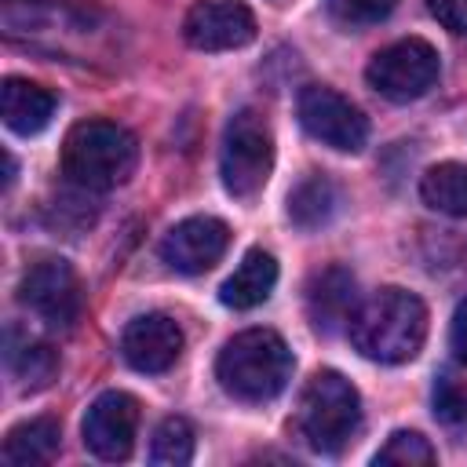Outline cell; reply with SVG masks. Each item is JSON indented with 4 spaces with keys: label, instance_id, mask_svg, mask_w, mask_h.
<instances>
[{
    "label": "cell",
    "instance_id": "7402d4cb",
    "mask_svg": "<svg viewBox=\"0 0 467 467\" xmlns=\"http://www.w3.org/2000/svg\"><path fill=\"white\" fill-rule=\"evenodd\" d=\"M372 460L376 463H398V467H427V463H434V449L420 431H394Z\"/></svg>",
    "mask_w": 467,
    "mask_h": 467
},
{
    "label": "cell",
    "instance_id": "d6986e66",
    "mask_svg": "<svg viewBox=\"0 0 467 467\" xmlns=\"http://www.w3.org/2000/svg\"><path fill=\"white\" fill-rule=\"evenodd\" d=\"M339 208V193L325 175H306L292 193H288V219L299 230H317L325 226Z\"/></svg>",
    "mask_w": 467,
    "mask_h": 467
},
{
    "label": "cell",
    "instance_id": "8992f818",
    "mask_svg": "<svg viewBox=\"0 0 467 467\" xmlns=\"http://www.w3.org/2000/svg\"><path fill=\"white\" fill-rule=\"evenodd\" d=\"M438 73H441L438 51L420 36H405L372 55L365 80L372 91H379L390 102H416L438 84Z\"/></svg>",
    "mask_w": 467,
    "mask_h": 467
},
{
    "label": "cell",
    "instance_id": "5bb4252c",
    "mask_svg": "<svg viewBox=\"0 0 467 467\" xmlns=\"http://www.w3.org/2000/svg\"><path fill=\"white\" fill-rule=\"evenodd\" d=\"M55 91H47L44 84L36 80H26V77H7L4 88H0V113H4V124L15 131V135H36L51 124L55 117Z\"/></svg>",
    "mask_w": 467,
    "mask_h": 467
},
{
    "label": "cell",
    "instance_id": "4fadbf2b",
    "mask_svg": "<svg viewBox=\"0 0 467 467\" xmlns=\"http://www.w3.org/2000/svg\"><path fill=\"white\" fill-rule=\"evenodd\" d=\"M358 310V281L350 270L343 266H325L310 277L306 285V314H310V325L325 336L339 332L343 325H350Z\"/></svg>",
    "mask_w": 467,
    "mask_h": 467
},
{
    "label": "cell",
    "instance_id": "9c48e42d",
    "mask_svg": "<svg viewBox=\"0 0 467 467\" xmlns=\"http://www.w3.org/2000/svg\"><path fill=\"white\" fill-rule=\"evenodd\" d=\"M135 431H139V401L131 394H124V390L99 394L88 405L84 423H80V434H84L88 452L99 456V460H106V463H117V460H128L131 456Z\"/></svg>",
    "mask_w": 467,
    "mask_h": 467
},
{
    "label": "cell",
    "instance_id": "7a4b0ae2",
    "mask_svg": "<svg viewBox=\"0 0 467 467\" xmlns=\"http://www.w3.org/2000/svg\"><path fill=\"white\" fill-rule=\"evenodd\" d=\"M296 358L288 343L270 328H244L215 358V379L219 387L237 401H270L277 398L292 379Z\"/></svg>",
    "mask_w": 467,
    "mask_h": 467
},
{
    "label": "cell",
    "instance_id": "603a6c76",
    "mask_svg": "<svg viewBox=\"0 0 467 467\" xmlns=\"http://www.w3.org/2000/svg\"><path fill=\"white\" fill-rule=\"evenodd\" d=\"M328 15L343 26H372L394 11L398 0H325Z\"/></svg>",
    "mask_w": 467,
    "mask_h": 467
},
{
    "label": "cell",
    "instance_id": "30bf717a",
    "mask_svg": "<svg viewBox=\"0 0 467 467\" xmlns=\"http://www.w3.org/2000/svg\"><path fill=\"white\" fill-rule=\"evenodd\" d=\"M182 36L197 51H234L255 36V15L241 0H197L182 18Z\"/></svg>",
    "mask_w": 467,
    "mask_h": 467
},
{
    "label": "cell",
    "instance_id": "d4e9b609",
    "mask_svg": "<svg viewBox=\"0 0 467 467\" xmlns=\"http://www.w3.org/2000/svg\"><path fill=\"white\" fill-rule=\"evenodd\" d=\"M449 347H452V354L467 365V299L456 306V314H452V325H449Z\"/></svg>",
    "mask_w": 467,
    "mask_h": 467
},
{
    "label": "cell",
    "instance_id": "ba28073f",
    "mask_svg": "<svg viewBox=\"0 0 467 467\" xmlns=\"http://www.w3.org/2000/svg\"><path fill=\"white\" fill-rule=\"evenodd\" d=\"M18 303L47 328H73L80 317V281L66 259H40L22 274Z\"/></svg>",
    "mask_w": 467,
    "mask_h": 467
},
{
    "label": "cell",
    "instance_id": "8fae6325",
    "mask_svg": "<svg viewBox=\"0 0 467 467\" xmlns=\"http://www.w3.org/2000/svg\"><path fill=\"white\" fill-rule=\"evenodd\" d=\"M230 244V226L215 215H190L175 223L161 241V259L175 274H204L212 270Z\"/></svg>",
    "mask_w": 467,
    "mask_h": 467
},
{
    "label": "cell",
    "instance_id": "44dd1931",
    "mask_svg": "<svg viewBox=\"0 0 467 467\" xmlns=\"http://www.w3.org/2000/svg\"><path fill=\"white\" fill-rule=\"evenodd\" d=\"M431 401H434V416H438L449 431H456V434L467 438V379H460V376H452V372H441V376L434 379Z\"/></svg>",
    "mask_w": 467,
    "mask_h": 467
},
{
    "label": "cell",
    "instance_id": "2e32d148",
    "mask_svg": "<svg viewBox=\"0 0 467 467\" xmlns=\"http://www.w3.org/2000/svg\"><path fill=\"white\" fill-rule=\"evenodd\" d=\"M4 358H7V372H11V379L18 383V390H29V394L51 387L55 376H58V354H55L47 343H40V339L18 336L15 328L7 332V350H4Z\"/></svg>",
    "mask_w": 467,
    "mask_h": 467
},
{
    "label": "cell",
    "instance_id": "277c9868",
    "mask_svg": "<svg viewBox=\"0 0 467 467\" xmlns=\"http://www.w3.org/2000/svg\"><path fill=\"white\" fill-rule=\"evenodd\" d=\"M361 427V398L354 383L336 368H317L299 390L296 431L299 438L325 456L343 452Z\"/></svg>",
    "mask_w": 467,
    "mask_h": 467
},
{
    "label": "cell",
    "instance_id": "ac0fdd59",
    "mask_svg": "<svg viewBox=\"0 0 467 467\" xmlns=\"http://www.w3.org/2000/svg\"><path fill=\"white\" fill-rule=\"evenodd\" d=\"M420 197L427 208L452 215V219H467V164L460 161H445L423 171L420 179Z\"/></svg>",
    "mask_w": 467,
    "mask_h": 467
},
{
    "label": "cell",
    "instance_id": "3957f363",
    "mask_svg": "<svg viewBox=\"0 0 467 467\" xmlns=\"http://www.w3.org/2000/svg\"><path fill=\"white\" fill-rule=\"evenodd\" d=\"M139 142L113 120H80L62 142V175L80 190H113L131 179Z\"/></svg>",
    "mask_w": 467,
    "mask_h": 467
},
{
    "label": "cell",
    "instance_id": "ffe728a7",
    "mask_svg": "<svg viewBox=\"0 0 467 467\" xmlns=\"http://www.w3.org/2000/svg\"><path fill=\"white\" fill-rule=\"evenodd\" d=\"M150 460L157 467H182L193 460V427L182 416H168L161 420V427L153 431L150 441Z\"/></svg>",
    "mask_w": 467,
    "mask_h": 467
},
{
    "label": "cell",
    "instance_id": "52a82bcc",
    "mask_svg": "<svg viewBox=\"0 0 467 467\" xmlns=\"http://www.w3.org/2000/svg\"><path fill=\"white\" fill-rule=\"evenodd\" d=\"M299 124L306 128V135H314L317 142L339 153H358L368 142L365 113L347 95L325 84H310L299 91Z\"/></svg>",
    "mask_w": 467,
    "mask_h": 467
},
{
    "label": "cell",
    "instance_id": "e0dca14e",
    "mask_svg": "<svg viewBox=\"0 0 467 467\" xmlns=\"http://www.w3.org/2000/svg\"><path fill=\"white\" fill-rule=\"evenodd\" d=\"M62 445V431H58V420L51 416H36V420H26L18 427L7 431L4 438V460L11 467H36V463H51L55 452Z\"/></svg>",
    "mask_w": 467,
    "mask_h": 467
},
{
    "label": "cell",
    "instance_id": "9a60e30c",
    "mask_svg": "<svg viewBox=\"0 0 467 467\" xmlns=\"http://www.w3.org/2000/svg\"><path fill=\"white\" fill-rule=\"evenodd\" d=\"M274 285H277V263H274V255L263 252V248H252V252H244V259L237 263V270L223 281L219 299L230 310H252V306H259V303L270 299Z\"/></svg>",
    "mask_w": 467,
    "mask_h": 467
},
{
    "label": "cell",
    "instance_id": "cb8c5ba5",
    "mask_svg": "<svg viewBox=\"0 0 467 467\" xmlns=\"http://www.w3.org/2000/svg\"><path fill=\"white\" fill-rule=\"evenodd\" d=\"M427 7L445 29L467 36V0H427Z\"/></svg>",
    "mask_w": 467,
    "mask_h": 467
},
{
    "label": "cell",
    "instance_id": "6da1fadb",
    "mask_svg": "<svg viewBox=\"0 0 467 467\" xmlns=\"http://www.w3.org/2000/svg\"><path fill=\"white\" fill-rule=\"evenodd\" d=\"M347 332L361 358L401 365L412 361L427 339V306L405 288H379L358 303Z\"/></svg>",
    "mask_w": 467,
    "mask_h": 467
},
{
    "label": "cell",
    "instance_id": "5b68a950",
    "mask_svg": "<svg viewBox=\"0 0 467 467\" xmlns=\"http://www.w3.org/2000/svg\"><path fill=\"white\" fill-rule=\"evenodd\" d=\"M274 171V131L259 109H237L226 120L223 150H219V175L230 197L252 201Z\"/></svg>",
    "mask_w": 467,
    "mask_h": 467
},
{
    "label": "cell",
    "instance_id": "7c38bea8",
    "mask_svg": "<svg viewBox=\"0 0 467 467\" xmlns=\"http://www.w3.org/2000/svg\"><path fill=\"white\" fill-rule=\"evenodd\" d=\"M120 354L135 372H168L182 354V328L168 314H139L120 336Z\"/></svg>",
    "mask_w": 467,
    "mask_h": 467
}]
</instances>
